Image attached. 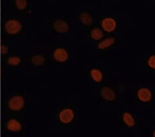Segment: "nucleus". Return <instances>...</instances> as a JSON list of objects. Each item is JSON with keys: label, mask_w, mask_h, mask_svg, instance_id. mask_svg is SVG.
Here are the masks:
<instances>
[{"label": "nucleus", "mask_w": 155, "mask_h": 137, "mask_svg": "<svg viewBox=\"0 0 155 137\" xmlns=\"http://www.w3.org/2000/svg\"><path fill=\"white\" fill-rule=\"evenodd\" d=\"M21 23L19 21L14 20V19L8 21L5 25V29L9 34H16L21 31Z\"/></svg>", "instance_id": "1"}, {"label": "nucleus", "mask_w": 155, "mask_h": 137, "mask_svg": "<svg viewBox=\"0 0 155 137\" xmlns=\"http://www.w3.org/2000/svg\"><path fill=\"white\" fill-rule=\"evenodd\" d=\"M24 105V100L21 96H17L12 98L9 101V108L12 110L18 111L23 108Z\"/></svg>", "instance_id": "2"}, {"label": "nucleus", "mask_w": 155, "mask_h": 137, "mask_svg": "<svg viewBox=\"0 0 155 137\" xmlns=\"http://www.w3.org/2000/svg\"><path fill=\"white\" fill-rule=\"evenodd\" d=\"M74 116V112L71 109H64L59 114V119L63 123H71Z\"/></svg>", "instance_id": "3"}, {"label": "nucleus", "mask_w": 155, "mask_h": 137, "mask_svg": "<svg viewBox=\"0 0 155 137\" xmlns=\"http://www.w3.org/2000/svg\"><path fill=\"white\" fill-rule=\"evenodd\" d=\"M117 26V22L112 17H106L102 21V27L106 31L112 32L115 30Z\"/></svg>", "instance_id": "4"}, {"label": "nucleus", "mask_w": 155, "mask_h": 137, "mask_svg": "<svg viewBox=\"0 0 155 137\" xmlns=\"http://www.w3.org/2000/svg\"><path fill=\"white\" fill-rule=\"evenodd\" d=\"M101 95L106 101H113L116 98V94L114 90L109 87H104L101 90Z\"/></svg>", "instance_id": "5"}, {"label": "nucleus", "mask_w": 155, "mask_h": 137, "mask_svg": "<svg viewBox=\"0 0 155 137\" xmlns=\"http://www.w3.org/2000/svg\"><path fill=\"white\" fill-rule=\"evenodd\" d=\"M54 59L60 62H64L66 61L68 58V52L66 49L59 48L57 49L54 52Z\"/></svg>", "instance_id": "6"}, {"label": "nucleus", "mask_w": 155, "mask_h": 137, "mask_svg": "<svg viewBox=\"0 0 155 137\" xmlns=\"http://www.w3.org/2000/svg\"><path fill=\"white\" fill-rule=\"evenodd\" d=\"M54 29L59 33H66L69 30V26L66 22L59 19L54 22Z\"/></svg>", "instance_id": "7"}, {"label": "nucleus", "mask_w": 155, "mask_h": 137, "mask_svg": "<svg viewBox=\"0 0 155 137\" xmlns=\"http://www.w3.org/2000/svg\"><path fill=\"white\" fill-rule=\"evenodd\" d=\"M139 98L143 102H148L151 100L152 94L151 91L147 88L140 89L137 93Z\"/></svg>", "instance_id": "8"}, {"label": "nucleus", "mask_w": 155, "mask_h": 137, "mask_svg": "<svg viewBox=\"0 0 155 137\" xmlns=\"http://www.w3.org/2000/svg\"><path fill=\"white\" fill-rule=\"evenodd\" d=\"M7 129L10 131L18 132L21 129V125L15 119H11L7 123Z\"/></svg>", "instance_id": "9"}, {"label": "nucleus", "mask_w": 155, "mask_h": 137, "mask_svg": "<svg viewBox=\"0 0 155 137\" xmlns=\"http://www.w3.org/2000/svg\"><path fill=\"white\" fill-rule=\"evenodd\" d=\"M115 42V39L114 37H107V38L104 39L103 41L99 42L98 44V48L100 49H104L108 48L111 46Z\"/></svg>", "instance_id": "10"}, {"label": "nucleus", "mask_w": 155, "mask_h": 137, "mask_svg": "<svg viewBox=\"0 0 155 137\" xmlns=\"http://www.w3.org/2000/svg\"><path fill=\"white\" fill-rule=\"evenodd\" d=\"M123 119L127 126L129 127H133L135 124V121H134V117L132 116L131 114L128 113V112H126L123 115Z\"/></svg>", "instance_id": "11"}, {"label": "nucleus", "mask_w": 155, "mask_h": 137, "mask_svg": "<svg viewBox=\"0 0 155 137\" xmlns=\"http://www.w3.org/2000/svg\"><path fill=\"white\" fill-rule=\"evenodd\" d=\"M91 74L92 79L96 82H101L103 78V74L99 69H92L91 71Z\"/></svg>", "instance_id": "12"}, {"label": "nucleus", "mask_w": 155, "mask_h": 137, "mask_svg": "<svg viewBox=\"0 0 155 137\" xmlns=\"http://www.w3.org/2000/svg\"><path fill=\"white\" fill-rule=\"evenodd\" d=\"M91 35L92 38L95 39V40H99V39H101L104 36L103 32L101 31V29H99L98 28L92 29Z\"/></svg>", "instance_id": "13"}, {"label": "nucleus", "mask_w": 155, "mask_h": 137, "mask_svg": "<svg viewBox=\"0 0 155 137\" xmlns=\"http://www.w3.org/2000/svg\"><path fill=\"white\" fill-rule=\"evenodd\" d=\"M80 19H81L82 23L85 25H91L92 23V17L86 12H84V13L81 14Z\"/></svg>", "instance_id": "14"}, {"label": "nucleus", "mask_w": 155, "mask_h": 137, "mask_svg": "<svg viewBox=\"0 0 155 137\" xmlns=\"http://www.w3.org/2000/svg\"><path fill=\"white\" fill-rule=\"evenodd\" d=\"M45 62V58L42 56H35L32 57V62L36 65H41Z\"/></svg>", "instance_id": "15"}, {"label": "nucleus", "mask_w": 155, "mask_h": 137, "mask_svg": "<svg viewBox=\"0 0 155 137\" xmlns=\"http://www.w3.org/2000/svg\"><path fill=\"white\" fill-rule=\"evenodd\" d=\"M21 62V60L19 57L15 56V57H11L8 60V63L10 65H17Z\"/></svg>", "instance_id": "16"}, {"label": "nucleus", "mask_w": 155, "mask_h": 137, "mask_svg": "<svg viewBox=\"0 0 155 137\" xmlns=\"http://www.w3.org/2000/svg\"><path fill=\"white\" fill-rule=\"evenodd\" d=\"M15 4L17 8L20 10H23L26 7V4L27 2L25 0H17V1L15 2Z\"/></svg>", "instance_id": "17"}, {"label": "nucleus", "mask_w": 155, "mask_h": 137, "mask_svg": "<svg viewBox=\"0 0 155 137\" xmlns=\"http://www.w3.org/2000/svg\"><path fill=\"white\" fill-rule=\"evenodd\" d=\"M147 63H148V65L151 68L155 69V56H151L150 58L148 59Z\"/></svg>", "instance_id": "18"}, {"label": "nucleus", "mask_w": 155, "mask_h": 137, "mask_svg": "<svg viewBox=\"0 0 155 137\" xmlns=\"http://www.w3.org/2000/svg\"><path fill=\"white\" fill-rule=\"evenodd\" d=\"M2 49V53L3 54H6L8 52V47H7L6 45H2L1 47Z\"/></svg>", "instance_id": "19"}, {"label": "nucleus", "mask_w": 155, "mask_h": 137, "mask_svg": "<svg viewBox=\"0 0 155 137\" xmlns=\"http://www.w3.org/2000/svg\"><path fill=\"white\" fill-rule=\"evenodd\" d=\"M153 137H155V131L154 132V133H153Z\"/></svg>", "instance_id": "20"}, {"label": "nucleus", "mask_w": 155, "mask_h": 137, "mask_svg": "<svg viewBox=\"0 0 155 137\" xmlns=\"http://www.w3.org/2000/svg\"><path fill=\"white\" fill-rule=\"evenodd\" d=\"M0 76H1V71H0Z\"/></svg>", "instance_id": "21"}, {"label": "nucleus", "mask_w": 155, "mask_h": 137, "mask_svg": "<svg viewBox=\"0 0 155 137\" xmlns=\"http://www.w3.org/2000/svg\"><path fill=\"white\" fill-rule=\"evenodd\" d=\"M0 42H1V39H0Z\"/></svg>", "instance_id": "22"}]
</instances>
